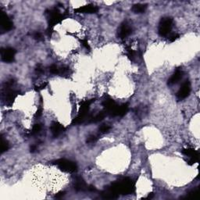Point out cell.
I'll return each instance as SVG.
<instances>
[{
    "instance_id": "1",
    "label": "cell",
    "mask_w": 200,
    "mask_h": 200,
    "mask_svg": "<svg viewBox=\"0 0 200 200\" xmlns=\"http://www.w3.org/2000/svg\"><path fill=\"white\" fill-rule=\"evenodd\" d=\"M135 189V184L129 177H123L116 182L112 183L110 187L102 193L104 198H116L119 195L131 194Z\"/></svg>"
},
{
    "instance_id": "2",
    "label": "cell",
    "mask_w": 200,
    "mask_h": 200,
    "mask_svg": "<svg viewBox=\"0 0 200 200\" xmlns=\"http://www.w3.org/2000/svg\"><path fill=\"white\" fill-rule=\"evenodd\" d=\"M54 163L62 171L68 172V173H73L77 171V166L76 163L69 159H59L55 160Z\"/></svg>"
},
{
    "instance_id": "3",
    "label": "cell",
    "mask_w": 200,
    "mask_h": 200,
    "mask_svg": "<svg viewBox=\"0 0 200 200\" xmlns=\"http://www.w3.org/2000/svg\"><path fill=\"white\" fill-rule=\"evenodd\" d=\"M63 19V16L56 8L50 9L48 12V30H52V27L57 23H60Z\"/></svg>"
},
{
    "instance_id": "4",
    "label": "cell",
    "mask_w": 200,
    "mask_h": 200,
    "mask_svg": "<svg viewBox=\"0 0 200 200\" xmlns=\"http://www.w3.org/2000/svg\"><path fill=\"white\" fill-rule=\"evenodd\" d=\"M173 24V19L170 17L162 18L159 23L158 32L160 36H166L170 32Z\"/></svg>"
},
{
    "instance_id": "5",
    "label": "cell",
    "mask_w": 200,
    "mask_h": 200,
    "mask_svg": "<svg viewBox=\"0 0 200 200\" xmlns=\"http://www.w3.org/2000/svg\"><path fill=\"white\" fill-rule=\"evenodd\" d=\"M105 109V112L108 114L111 115L112 116H116V112L119 105L115 102L114 100H112L111 98H107L104 100L102 103Z\"/></svg>"
},
{
    "instance_id": "6",
    "label": "cell",
    "mask_w": 200,
    "mask_h": 200,
    "mask_svg": "<svg viewBox=\"0 0 200 200\" xmlns=\"http://www.w3.org/2000/svg\"><path fill=\"white\" fill-rule=\"evenodd\" d=\"M12 23L9 18V16L5 14L3 11H1L0 13V30L2 33L7 32L12 30Z\"/></svg>"
},
{
    "instance_id": "7",
    "label": "cell",
    "mask_w": 200,
    "mask_h": 200,
    "mask_svg": "<svg viewBox=\"0 0 200 200\" xmlns=\"http://www.w3.org/2000/svg\"><path fill=\"white\" fill-rule=\"evenodd\" d=\"M191 92V83L188 80H186L182 85L180 86V89L177 91V98L178 100H182L187 98Z\"/></svg>"
},
{
    "instance_id": "8",
    "label": "cell",
    "mask_w": 200,
    "mask_h": 200,
    "mask_svg": "<svg viewBox=\"0 0 200 200\" xmlns=\"http://www.w3.org/2000/svg\"><path fill=\"white\" fill-rule=\"evenodd\" d=\"M16 50L11 47L2 48L1 50V58L5 62H12L14 60Z\"/></svg>"
},
{
    "instance_id": "9",
    "label": "cell",
    "mask_w": 200,
    "mask_h": 200,
    "mask_svg": "<svg viewBox=\"0 0 200 200\" xmlns=\"http://www.w3.org/2000/svg\"><path fill=\"white\" fill-rule=\"evenodd\" d=\"M182 153L184 154L186 156H188L189 158V160H188V163L190 165H192L195 162H197L198 161V157H199V154H198V151L195 150L194 148H184L182 149Z\"/></svg>"
},
{
    "instance_id": "10",
    "label": "cell",
    "mask_w": 200,
    "mask_h": 200,
    "mask_svg": "<svg viewBox=\"0 0 200 200\" xmlns=\"http://www.w3.org/2000/svg\"><path fill=\"white\" fill-rule=\"evenodd\" d=\"M132 32V28L130 27V25L127 23V22H123L121 25H120L119 31H118V36L121 39H124L127 37H128Z\"/></svg>"
},
{
    "instance_id": "11",
    "label": "cell",
    "mask_w": 200,
    "mask_h": 200,
    "mask_svg": "<svg viewBox=\"0 0 200 200\" xmlns=\"http://www.w3.org/2000/svg\"><path fill=\"white\" fill-rule=\"evenodd\" d=\"M75 12H82V13H95V12H98V7L95 6L94 5H86L84 6H80V7L77 8V9H75Z\"/></svg>"
},
{
    "instance_id": "12",
    "label": "cell",
    "mask_w": 200,
    "mask_h": 200,
    "mask_svg": "<svg viewBox=\"0 0 200 200\" xmlns=\"http://www.w3.org/2000/svg\"><path fill=\"white\" fill-rule=\"evenodd\" d=\"M183 75H184V72L182 71L181 69L179 68V69H177V70L173 73V75L170 77V78L168 80L167 84H169V85H173V84H177L179 80L182 78Z\"/></svg>"
},
{
    "instance_id": "13",
    "label": "cell",
    "mask_w": 200,
    "mask_h": 200,
    "mask_svg": "<svg viewBox=\"0 0 200 200\" xmlns=\"http://www.w3.org/2000/svg\"><path fill=\"white\" fill-rule=\"evenodd\" d=\"M64 130V127L62 126L61 123H59V122L54 121L52 123V125H51V130H52V135L54 137H58L61 133Z\"/></svg>"
},
{
    "instance_id": "14",
    "label": "cell",
    "mask_w": 200,
    "mask_h": 200,
    "mask_svg": "<svg viewBox=\"0 0 200 200\" xmlns=\"http://www.w3.org/2000/svg\"><path fill=\"white\" fill-rule=\"evenodd\" d=\"M74 188L77 190V191H83L88 189V185L86 184L85 181H84L81 177H78L76 178V180H75Z\"/></svg>"
},
{
    "instance_id": "15",
    "label": "cell",
    "mask_w": 200,
    "mask_h": 200,
    "mask_svg": "<svg viewBox=\"0 0 200 200\" xmlns=\"http://www.w3.org/2000/svg\"><path fill=\"white\" fill-rule=\"evenodd\" d=\"M128 111V105L127 103L122 104L121 105H119L116 112V116H124Z\"/></svg>"
},
{
    "instance_id": "16",
    "label": "cell",
    "mask_w": 200,
    "mask_h": 200,
    "mask_svg": "<svg viewBox=\"0 0 200 200\" xmlns=\"http://www.w3.org/2000/svg\"><path fill=\"white\" fill-rule=\"evenodd\" d=\"M145 9H146V5L144 4L138 3L132 6V11L135 13H142L145 12Z\"/></svg>"
},
{
    "instance_id": "17",
    "label": "cell",
    "mask_w": 200,
    "mask_h": 200,
    "mask_svg": "<svg viewBox=\"0 0 200 200\" xmlns=\"http://www.w3.org/2000/svg\"><path fill=\"white\" fill-rule=\"evenodd\" d=\"M105 116V112H99V113H98L95 116H91L89 122H95V123H96V122H99L101 121V120H103Z\"/></svg>"
},
{
    "instance_id": "18",
    "label": "cell",
    "mask_w": 200,
    "mask_h": 200,
    "mask_svg": "<svg viewBox=\"0 0 200 200\" xmlns=\"http://www.w3.org/2000/svg\"><path fill=\"white\" fill-rule=\"evenodd\" d=\"M9 148V144L6 140H5L3 138H1V152L3 153L4 152L7 151Z\"/></svg>"
},
{
    "instance_id": "19",
    "label": "cell",
    "mask_w": 200,
    "mask_h": 200,
    "mask_svg": "<svg viewBox=\"0 0 200 200\" xmlns=\"http://www.w3.org/2000/svg\"><path fill=\"white\" fill-rule=\"evenodd\" d=\"M126 50H127V57L130 59V60H133L135 57V52L133 51V49L130 48V46L126 47Z\"/></svg>"
},
{
    "instance_id": "20",
    "label": "cell",
    "mask_w": 200,
    "mask_h": 200,
    "mask_svg": "<svg viewBox=\"0 0 200 200\" xmlns=\"http://www.w3.org/2000/svg\"><path fill=\"white\" fill-rule=\"evenodd\" d=\"M41 126L40 124H34L31 130V134H37L41 131Z\"/></svg>"
},
{
    "instance_id": "21",
    "label": "cell",
    "mask_w": 200,
    "mask_h": 200,
    "mask_svg": "<svg viewBox=\"0 0 200 200\" xmlns=\"http://www.w3.org/2000/svg\"><path fill=\"white\" fill-rule=\"evenodd\" d=\"M49 71L53 74H59V68L56 65L52 64L49 67Z\"/></svg>"
},
{
    "instance_id": "22",
    "label": "cell",
    "mask_w": 200,
    "mask_h": 200,
    "mask_svg": "<svg viewBox=\"0 0 200 200\" xmlns=\"http://www.w3.org/2000/svg\"><path fill=\"white\" fill-rule=\"evenodd\" d=\"M109 130H110V127H109V125L106 124L102 125L99 128V130L101 131V133H103V134L104 133H107Z\"/></svg>"
},
{
    "instance_id": "23",
    "label": "cell",
    "mask_w": 200,
    "mask_h": 200,
    "mask_svg": "<svg viewBox=\"0 0 200 200\" xmlns=\"http://www.w3.org/2000/svg\"><path fill=\"white\" fill-rule=\"evenodd\" d=\"M96 140H97L96 136L93 135L92 134V135L88 136V139H87V142L88 143H94L96 141Z\"/></svg>"
},
{
    "instance_id": "24",
    "label": "cell",
    "mask_w": 200,
    "mask_h": 200,
    "mask_svg": "<svg viewBox=\"0 0 200 200\" xmlns=\"http://www.w3.org/2000/svg\"><path fill=\"white\" fill-rule=\"evenodd\" d=\"M179 38V35L177 34H172L169 36V40L170 41H174Z\"/></svg>"
},
{
    "instance_id": "25",
    "label": "cell",
    "mask_w": 200,
    "mask_h": 200,
    "mask_svg": "<svg viewBox=\"0 0 200 200\" xmlns=\"http://www.w3.org/2000/svg\"><path fill=\"white\" fill-rule=\"evenodd\" d=\"M80 41H81V44H82L83 46H84V48H87V49H88V50L90 49V46H89V45H88V42L87 39H82Z\"/></svg>"
},
{
    "instance_id": "26",
    "label": "cell",
    "mask_w": 200,
    "mask_h": 200,
    "mask_svg": "<svg viewBox=\"0 0 200 200\" xmlns=\"http://www.w3.org/2000/svg\"><path fill=\"white\" fill-rule=\"evenodd\" d=\"M34 39L38 40V41H39V40L42 39V35H41V33L36 32L35 34H34Z\"/></svg>"
},
{
    "instance_id": "27",
    "label": "cell",
    "mask_w": 200,
    "mask_h": 200,
    "mask_svg": "<svg viewBox=\"0 0 200 200\" xmlns=\"http://www.w3.org/2000/svg\"><path fill=\"white\" fill-rule=\"evenodd\" d=\"M36 72L38 73H42L44 72V70H43V67L41 64L38 65L37 67H36Z\"/></svg>"
},
{
    "instance_id": "28",
    "label": "cell",
    "mask_w": 200,
    "mask_h": 200,
    "mask_svg": "<svg viewBox=\"0 0 200 200\" xmlns=\"http://www.w3.org/2000/svg\"><path fill=\"white\" fill-rule=\"evenodd\" d=\"M64 195H65L64 191H59V192H58L57 194L55 195V198H61L64 196Z\"/></svg>"
},
{
    "instance_id": "29",
    "label": "cell",
    "mask_w": 200,
    "mask_h": 200,
    "mask_svg": "<svg viewBox=\"0 0 200 200\" xmlns=\"http://www.w3.org/2000/svg\"><path fill=\"white\" fill-rule=\"evenodd\" d=\"M46 85H47V83H43V84H41L40 86L37 87L38 88L37 90H38V91H40V90H42L43 88H45V86H46Z\"/></svg>"
},
{
    "instance_id": "30",
    "label": "cell",
    "mask_w": 200,
    "mask_h": 200,
    "mask_svg": "<svg viewBox=\"0 0 200 200\" xmlns=\"http://www.w3.org/2000/svg\"><path fill=\"white\" fill-rule=\"evenodd\" d=\"M36 148H36V146H31V147H30V152H34V151L36 150Z\"/></svg>"
}]
</instances>
